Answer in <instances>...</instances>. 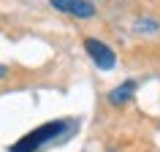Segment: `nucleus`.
Listing matches in <instances>:
<instances>
[{"mask_svg": "<svg viewBox=\"0 0 160 152\" xmlns=\"http://www.w3.org/2000/svg\"><path fill=\"white\" fill-rule=\"evenodd\" d=\"M76 128H79L76 119H52V122H43V125H38L35 130L25 133L17 144H11L8 152H38V149H43L46 144L62 141L65 136L73 133Z\"/></svg>", "mask_w": 160, "mask_h": 152, "instance_id": "f257e3e1", "label": "nucleus"}, {"mask_svg": "<svg viewBox=\"0 0 160 152\" xmlns=\"http://www.w3.org/2000/svg\"><path fill=\"white\" fill-rule=\"evenodd\" d=\"M84 52L90 54V60H92L101 71H111V68L117 65V54H114V49H111L109 43L98 41V38H84Z\"/></svg>", "mask_w": 160, "mask_h": 152, "instance_id": "f03ea898", "label": "nucleus"}, {"mask_svg": "<svg viewBox=\"0 0 160 152\" xmlns=\"http://www.w3.org/2000/svg\"><path fill=\"white\" fill-rule=\"evenodd\" d=\"M49 6L60 14H68V17H76V19H90L98 11L92 0H49Z\"/></svg>", "mask_w": 160, "mask_h": 152, "instance_id": "7ed1b4c3", "label": "nucleus"}, {"mask_svg": "<svg viewBox=\"0 0 160 152\" xmlns=\"http://www.w3.org/2000/svg\"><path fill=\"white\" fill-rule=\"evenodd\" d=\"M136 87H138V84H136V79H128V82H122V84H117L109 93V103H111V106H125V103L136 95Z\"/></svg>", "mask_w": 160, "mask_h": 152, "instance_id": "20e7f679", "label": "nucleus"}, {"mask_svg": "<svg viewBox=\"0 0 160 152\" xmlns=\"http://www.w3.org/2000/svg\"><path fill=\"white\" fill-rule=\"evenodd\" d=\"M160 30V22L158 19H136V33H158Z\"/></svg>", "mask_w": 160, "mask_h": 152, "instance_id": "39448f33", "label": "nucleus"}, {"mask_svg": "<svg viewBox=\"0 0 160 152\" xmlns=\"http://www.w3.org/2000/svg\"><path fill=\"white\" fill-rule=\"evenodd\" d=\"M6 73H8V71H6V65H0V79H6Z\"/></svg>", "mask_w": 160, "mask_h": 152, "instance_id": "423d86ee", "label": "nucleus"}]
</instances>
